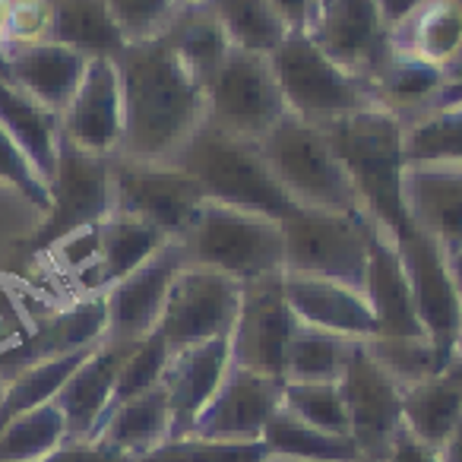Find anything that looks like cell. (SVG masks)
I'll return each instance as SVG.
<instances>
[{"label":"cell","mask_w":462,"mask_h":462,"mask_svg":"<svg viewBox=\"0 0 462 462\" xmlns=\"http://www.w3.org/2000/svg\"><path fill=\"white\" fill-rule=\"evenodd\" d=\"M266 462H298V459H282V456H270Z\"/></svg>","instance_id":"cell-55"},{"label":"cell","mask_w":462,"mask_h":462,"mask_svg":"<svg viewBox=\"0 0 462 462\" xmlns=\"http://www.w3.org/2000/svg\"><path fill=\"white\" fill-rule=\"evenodd\" d=\"M365 295L377 320V336H424L411 304L409 276L399 257L396 238L371 218V245H367Z\"/></svg>","instance_id":"cell-23"},{"label":"cell","mask_w":462,"mask_h":462,"mask_svg":"<svg viewBox=\"0 0 462 462\" xmlns=\"http://www.w3.org/2000/svg\"><path fill=\"white\" fill-rule=\"evenodd\" d=\"M285 35H310L323 14V0H270Z\"/></svg>","instance_id":"cell-46"},{"label":"cell","mask_w":462,"mask_h":462,"mask_svg":"<svg viewBox=\"0 0 462 462\" xmlns=\"http://www.w3.org/2000/svg\"><path fill=\"white\" fill-rule=\"evenodd\" d=\"M377 4V10H380V20H383V26L390 29H396L399 23H405L411 14H415L418 7H421L424 0H374Z\"/></svg>","instance_id":"cell-49"},{"label":"cell","mask_w":462,"mask_h":462,"mask_svg":"<svg viewBox=\"0 0 462 462\" xmlns=\"http://www.w3.org/2000/svg\"><path fill=\"white\" fill-rule=\"evenodd\" d=\"M260 152L282 193L301 209L365 212L352 178L317 124L285 115L260 140Z\"/></svg>","instance_id":"cell-5"},{"label":"cell","mask_w":462,"mask_h":462,"mask_svg":"<svg viewBox=\"0 0 462 462\" xmlns=\"http://www.w3.org/2000/svg\"><path fill=\"white\" fill-rule=\"evenodd\" d=\"M285 301L291 314L304 327L323 329V333L346 336V339L365 342L377 336V320L367 304V295L355 285L333 282V279L298 276V273H282Z\"/></svg>","instance_id":"cell-19"},{"label":"cell","mask_w":462,"mask_h":462,"mask_svg":"<svg viewBox=\"0 0 462 462\" xmlns=\"http://www.w3.org/2000/svg\"><path fill=\"white\" fill-rule=\"evenodd\" d=\"M238 308L241 282L187 263L168 289L159 333L171 352L209 339H225L238 320Z\"/></svg>","instance_id":"cell-12"},{"label":"cell","mask_w":462,"mask_h":462,"mask_svg":"<svg viewBox=\"0 0 462 462\" xmlns=\"http://www.w3.org/2000/svg\"><path fill=\"white\" fill-rule=\"evenodd\" d=\"M111 212L140 218L159 228L165 238L180 241L206 203V193L171 162H134L111 155Z\"/></svg>","instance_id":"cell-10"},{"label":"cell","mask_w":462,"mask_h":462,"mask_svg":"<svg viewBox=\"0 0 462 462\" xmlns=\"http://www.w3.org/2000/svg\"><path fill=\"white\" fill-rule=\"evenodd\" d=\"M0 187H7L16 197L26 199V203L39 212V218L45 216L48 206H51L48 184L39 178L32 162L26 159V152L16 146V140L4 127H0Z\"/></svg>","instance_id":"cell-44"},{"label":"cell","mask_w":462,"mask_h":462,"mask_svg":"<svg viewBox=\"0 0 462 462\" xmlns=\"http://www.w3.org/2000/svg\"><path fill=\"white\" fill-rule=\"evenodd\" d=\"M115 67L124 98L117 155L134 162H171L206 121V89L162 35L127 45L115 58Z\"/></svg>","instance_id":"cell-1"},{"label":"cell","mask_w":462,"mask_h":462,"mask_svg":"<svg viewBox=\"0 0 462 462\" xmlns=\"http://www.w3.org/2000/svg\"><path fill=\"white\" fill-rule=\"evenodd\" d=\"M383 462H443V459H440V449L418 440V437L402 424V430L396 434V440H393V447Z\"/></svg>","instance_id":"cell-47"},{"label":"cell","mask_w":462,"mask_h":462,"mask_svg":"<svg viewBox=\"0 0 462 462\" xmlns=\"http://www.w3.org/2000/svg\"><path fill=\"white\" fill-rule=\"evenodd\" d=\"M168 241L171 238H165L152 225L111 212L96 225V266L89 276V295H105L115 282L140 270Z\"/></svg>","instance_id":"cell-25"},{"label":"cell","mask_w":462,"mask_h":462,"mask_svg":"<svg viewBox=\"0 0 462 462\" xmlns=\"http://www.w3.org/2000/svg\"><path fill=\"white\" fill-rule=\"evenodd\" d=\"M409 276L411 304L424 336L437 346L447 361H456V339H459V289H456L449 251L434 241L418 225H405L393 235Z\"/></svg>","instance_id":"cell-11"},{"label":"cell","mask_w":462,"mask_h":462,"mask_svg":"<svg viewBox=\"0 0 462 462\" xmlns=\"http://www.w3.org/2000/svg\"><path fill=\"white\" fill-rule=\"evenodd\" d=\"M365 348L402 386V393L437 377L453 365L437 352V346L428 336H371V339H365Z\"/></svg>","instance_id":"cell-39"},{"label":"cell","mask_w":462,"mask_h":462,"mask_svg":"<svg viewBox=\"0 0 462 462\" xmlns=\"http://www.w3.org/2000/svg\"><path fill=\"white\" fill-rule=\"evenodd\" d=\"M39 462H134V459L111 453V449L98 447V443H64V447L54 449L51 456H45Z\"/></svg>","instance_id":"cell-48"},{"label":"cell","mask_w":462,"mask_h":462,"mask_svg":"<svg viewBox=\"0 0 462 462\" xmlns=\"http://www.w3.org/2000/svg\"><path fill=\"white\" fill-rule=\"evenodd\" d=\"M270 64L289 115L317 127L377 105L374 86L329 60L310 35H285L282 45L270 54Z\"/></svg>","instance_id":"cell-6"},{"label":"cell","mask_w":462,"mask_h":462,"mask_svg":"<svg viewBox=\"0 0 462 462\" xmlns=\"http://www.w3.org/2000/svg\"><path fill=\"white\" fill-rule=\"evenodd\" d=\"M279 405H282V380L231 365L218 390L197 415L190 434L225 443H257Z\"/></svg>","instance_id":"cell-16"},{"label":"cell","mask_w":462,"mask_h":462,"mask_svg":"<svg viewBox=\"0 0 462 462\" xmlns=\"http://www.w3.org/2000/svg\"><path fill=\"white\" fill-rule=\"evenodd\" d=\"M462 415V361L456 358L447 371L424 383L402 393V424L424 440L428 447L440 449L453 424Z\"/></svg>","instance_id":"cell-29"},{"label":"cell","mask_w":462,"mask_h":462,"mask_svg":"<svg viewBox=\"0 0 462 462\" xmlns=\"http://www.w3.org/2000/svg\"><path fill=\"white\" fill-rule=\"evenodd\" d=\"M190 266L222 273L247 285L254 279L282 273V222L260 212L235 209L206 199L180 238Z\"/></svg>","instance_id":"cell-4"},{"label":"cell","mask_w":462,"mask_h":462,"mask_svg":"<svg viewBox=\"0 0 462 462\" xmlns=\"http://www.w3.org/2000/svg\"><path fill=\"white\" fill-rule=\"evenodd\" d=\"M70 443L64 411L54 402L29 409L0 428V462H39Z\"/></svg>","instance_id":"cell-37"},{"label":"cell","mask_w":462,"mask_h":462,"mask_svg":"<svg viewBox=\"0 0 462 462\" xmlns=\"http://www.w3.org/2000/svg\"><path fill=\"white\" fill-rule=\"evenodd\" d=\"M134 346H121V342H98L77 371L67 377L64 390L58 393L54 405L64 411L67 430H70V443H92L96 430L102 428L105 415L115 399V383L121 374L124 358L130 355Z\"/></svg>","instance_id":"cell-20"},{"label":"cell","mask_w":462,"mask_h":462,"mask_svg":"<svg viewBox=\"0 0 462 462\" xmlns=\"http://www.w3.org/2000/svg\"><path fill=\"white\" fill-rule=\"evenodd\" d=\"M263 440L257 443H225V440H206V437L187 434L171 437L159 449L143 456L140 462H266Z\"/></svg>","instance_id":"cell-41"},{"label":"cell","mask_w":462,"mask_h":462,"mask_svg":"<svg viewBox=\"0 0 462 462\" xmlns=\"http://www.w3.org/2000/svg\"><path fill=\"white\" fill-rule=\"evenodd\" d=\"M282 405L295 411L301 421L314 424L336 437H348V415L342 402L339 380L336 383H282ZM352 440V437H348Z\"/></svg>","instance_id":"cell-40"},{"label":"cell","mask_w":462,"mask_h":462,"mask_svg":"<svg viewBox=\"0 0 462 462\" xmlns=\"http://www.w3.org/2000/svg\"><path fill=\"white\" fill-rule=\"evenodd\" d=\"M89 352L58 355V358H42V361H32V365L20 367V371L4 383V396H0V428H4L10 418L23 415V411L54 402L58 393L64 390L67 377L77 371L79 361Z\"/></svg>","instance_id":"cell-36"},{"label":"cell","mask_w":462,"mask_h":462,"mask_svg":"<svg viewBox=\"0 0 462 462\" xmlns=\"http://www.w3.org/2000/svg\"><path fill=\"white\" fill-rule=\"evenodd\" d=\"M295 329L298 317L285 301L282 273L241 285L238 320L228 333L231 365L285 383V355Z\"/></svg>","instance_id":"cell-13"},{"label":"cell","mask_w":462,"mask_h":462,"mask_svg":"<svg viewBox=\"0 0 462 462\" xmlns=\"http://www.w3.org/2000/svg\"><path fill=\"white\" fill-rule=\"evenodd\" d=\"M162 39L178 54L180 64L199 79L203 89L209 86V79L216 77L218 67H222L225 54L231 51L228 39H225L222 26H218L216 14L209 10L206 0L180 4L178 14L168 23V29L162 32Z\"/></svg>","instance_id":"cell-30"},{"label":"cell","mask_w":462,"mask_h":462,"mask_svg":"<svg viewBox=\"0 0 462 462\" xmlns=\"http://www.w3.org/2000/svg\"><path fill=\"white\" fill-rule=\"evenodd\" d=\"M7 20H10V0H0V42L7 32Z\"/></svg>","instance_id":"cell-53"},{"label":"cell","mask_w":462,"mask_h":462,"mask_svg":"<svg viewBox=\"0 0 462 462\" xmlns=\"http://www.w3.org/2000/svg\"><path fill=\"white\" fill-rule=\"evenodd\" d=\"M348 415V437L365 462H383L402 430V386L358 342L339 377Z\"/></svg>","instance_id":"cell-14"},{"label":"cell","mask_w":462,"mask_h":462,"mask_svg":"<svg viewBox=\"0 0 462 462\" xmlns=\"http://www.w3.org/2000/svg\"><path fill=\"white\" fill-rule=\"evenodd\" d=\"M165 440H171V405H168L162 383L143 393V396L115 405L102 421V428L96 430V437H92V443L117 456H127L134 462L159 449Z\"/></svg>","instance_id":"cell-26"},{"label":"cell","mask_w":462,"mask_h":462,"mask_svg":"<svg viewBox=\"0 0 462 462\" xmlns=\"http://www.w3.org/2000/svg\"><path fill=\"white\" fill-rule=\"evenodd\" d=\"M111 20L121 29L127 45L159 39L168 29L171 16L178 14V0H105Z\"/></svg>","instance_id":"cell-43"},{"label":"cell","mask_w":462,"mask_h":462,"mask_svg":"<svg viewBox=\"0 0 462 462\" xmlns=\"http://www.w3.org/2000/svg\"><path fill=\"white\" fill-rule=\"evenodd\" d=\"M39 42H51L48 0H10V20L0 48H26Z\"/></svg>","instance_id":"cell-45"},{"label":"cell","mask_w":462,"mask_h":462,"mask_svg":"<svg viewBox=\"0 0 462 462\" xmlns=\"http://www.w3.org/2000/svg\"><path fill=\"white\" fill-rule=\"evenodd\" d=\"M405 165H462V105L428 108L402 124Z\"/></svg>","instance_id":"cell-34"},{"label":"cell","mask_w":462,"mask_h":462,"mask_svg":"<svg viewBox=\"0 0 462 462\" xmlns=\"http://www.w3.org/2000/svg\"><path fill=\"white\" fill-rule=\"evenodd\" d=\"M396 51L415 54L440 67L443 77L462 54V0H424L421 7L390 32Z\"/></svg>","instance_id":"cell-27"},{"label":"cell","mask_w":462,"mask_h":462,"mask_svg":"<svg viewBox=\"0 0 462 462\" xmlns=\"http://www.w3.org/2000/svg\"><path fill=\"white\" fill-rule=\"evenodd\" d=\"M361 462H365V459H361Z\"/></svg>","instance_id":"cell-59"},{"label":"cell","mask_w":462,"mask_h":462,"mask_svg":"<svg viewBox=\"0 0 462 462\" xmlns=\"http://www.w3.org/2000/svg\"><path fill=\"white\" fill-rule=\"evenodd\" d=\"M187 266L180 241H168L159 254L146 260L140 270L124 276L105 291V310H108V342L136 346L159 329L162 310L168 301L174 276Z\"/></svg>","instance_id":"cell-15"},{"label":"cell","mask_w":462,"mask_h":462,"mask_svg":"<svg viewBox=\"0 0 462 462\" xmlns=\"http://www.w3.org/2000/svg\"><path fill=\"white\" fill-rule=\"evenodd\" d=\"M178 4H197V0H178Z\"/></svg>","instance_id":"cell-56"},{"label":"cell","mask_w":462,"mask_h":462,"mask_svg":"<svg viewBox=\"0 0 462 462\" xmlns=\"http://www.w3.org/2000/svg\"><path fill=\"white\" fill-rule=\"evenodd\" d=\"M310 42L339 67L367 83L390 58V29L380 20L374 0H327Z\"/></svg>","instance_id":"cell-18"},{"label":"cell","mask_w":462,"mask_h":462,"mask_svg":"<svg viewBox=\"0 0 462 462\" xmlns=\"http://www.w3.org/2000/svg\"><path fill=\"white\" fill-rule=\"evenodd\" d=\"M48 10H51V42L73 48L83 58L115 60L127 48L105 0H48Z\"/></svg>","instance_id":"cell-32"},{"label":"cell","mask_w":462,"mask_h":462,"mask_svg":"<svg viewBox=\"0 0 462 462\" xmlns=\"http://www.w3.org/2000/svg\"><path fill=\"white\" fill-rule=\"evenodd\" d=\"M371 216L301 209L282 218V273L346 282L365 291Z\"/></svg>","instance_id":"cell-7"},{"label":"cell","mask_w":462,"mask_h":462,"mask_svg":"<svg viewBox=\"0 0 462 462\" xmlns=\"http://www.w3.org/2000/svg\"><path fill=\"white\" fill-rule=\"evenodd\" d=\"M323 4H327V0H323Z\"/></svg>","instance_id":"cell-58"},{"label":"cell","mask_w":462,"mask_h":462,"mask_svg":"<svg viewBox=\"0 0 462 462\" xmlns=\"http://www.w3.org/2000/svg\"><path fill=\"white\" fill-rule=\"evenodd\" d=\"M216 14L231 48L270 58L285 42L282 23L273 14L270 0H206Z\"/></svg>","instance_id":"cell-38"},{"label":"cell","mask_w":462,"mask_h":462,"mask_svg":"<svg viewBox=\"0 0 462 462\" xmlns=\"http://www.w3.org/2000/svg\"><path fill=\"white\" fill-rule=\"evenodd\" d=\"M231 367L228 336L209 339L199 346H187L168 355L162 371V390L171 405V437H187L203 405L218 390L225 371Z\"/></svg>","instance_id":"cell-21"},{"label":"cell","mask_w":462,"mask_h":462,"mask_svg":"<svg viewBox=\"0 0 462 462\" xmlns=\"http://www.w3.org/2000/svg\"><path fill=\"white\" fill-rule=\"evenodd\" d=\"M440 459H443V462H462V415H459V421L453 424L449 437L443 440Z\"/></svg>","instance_id":"cell-51"},{"label":"cell","mask_w":462,"mask_h":462,"mask_svg":"<svg viewBox=\"0 0 462 462\" xmlns=\"http://www.w3.org/2000/svg\"><path fill=\"white\" fill-rule=\"evenodd\" d=\"M355 339L298 323L285 355V380L289 383H336L352 358Z\"/></svg>","instance_id":"cell-35"},{"label":"cell","mask_w":462,"mask_h":462,"mask_svg":"<svg viewBox=\"0 0 462 462\" xmlns=\"http://www.w3.org/2000/svg\"><path fill=\"white\" fill-rule=\"evenodd\" d=\"M285 115L289 108L270 58L231 48L206 86V124L260 143Z\"/></svg>","instance_id":"cell-9"},{"label":"cell","mask_w":462,"mask_h":462,"mask_svg":"<svg viewBox=\"0 0 462 462\" xmlns=\"http://www.w3.org/2000/svg\"><path fill=\"white\" fill-rule=\"evenodd\" d=\"M171 165L190 174L212 203L260 212V216H270L276 222H282L289 212L298 209L270 174L257 140L231 136L206 121L180 146Z\"/></svg>","instance_id":"cell-3"},{"label":"cell","mask_w":462,"mask_h":462,"mask_svg":"<svg viewBox=\"0 0 462 462\" xmlns=\"http://www.w3.org/2000/svg\"><path fill=\"white\" fill-rule=\"evenodd\" d=\"M51 206L39 218L29 238L23 241V251L32 257H45L54 245L77 235V231L98 225L111 216V159L89 155L77 149L70 140H58V162L48 180Z\"/></svg>","instance_id":"cell-8"},{"label":"cell","mask_w":462,"mask_h":462,"mask_svg":"<svg viewBox=\"0 0 462 462\" xmlns=\"http://www.w3.org/2000/svg\"><path fill=\"white\" fill-rule=\"evenodd\" d=\"M453 105H462V70L453 73V77L443 79L440 92L434 96L430 108H453Z\"/></svg>","instance_id":"cell-50"},{"label":"cell","mask_w":462,"mask_h":462,"mask_svg":"<svg viewBox=\"0 0 462 462\" xmlns=\"http://www.w3.org/2000/svg\"><path fill=\"white\" fill-rule=\"evenodd\" d=\"M168 355H171V348L165 346V339H162L159 329H155L152 336H146L143 342H136V346L130 348L127 358H124L121 374H117L111 409L121 405V402H127V399H134V396H143V393H149L152 386H159L162 371H165V365H168Z\"/></svg>","instance_id":"cell-42"},{"label":"cell","mask_w":462,"mask_h":462,"mask_svg":"<svg viewBox=\"0 0 462 462\" xmlns=\"http://www.w3.org/2000/svg\"><path fill=\"white\" fill-rule=\"evenodd\" d=\"M333 152L352 178L361 209L390 235L409 225L402 203V121L383 105L323 124Z\"/></svg>","instance_id":"cell-2"},{"label":"cell","mask_w":462,"mask_h":462,"mask_svg":"<svg viewBox=\"0 0 462 462\" xmlns=\"http://www.w3.org/2000/svg\"><path fill=\"white\" fill-rule=\"evenodd\" d=\"M108 333V310H105V295H79L64 304H54L35 320L32 336L23 346V352L14 361V377L20 367L32 365L42 358H58V355L89 352L98 342H105ZM7 377V380H10Z\"/></svg>","instance_id":"cell-24"},{"label":"cell","mask_w":462,"mask_h":462,"mask_svg":"<svg viewBox=\"0 0 462 462\" xmlns=\"http://www.w3.org/2000/svg\"><path fill=\"white\" fill-rule=\"evenodd\" d=\"M459 70H462V54H459V60H456V67H453V70L447 73V77H453V73H459Z\"/></svg>","instance_id":"cell-54"},{"label":"cell","mask_w":462,"mask_h":462,"mask_svg":"<svg viewBox=\"0 0 462 462\" xmlns=\"http://www.w3.org/2000/svg\"><path fill=\"white\" fill-rule=\"evenodd\" d=\"M0 396H4V380H0Z\"/></svg>","instance_id":"cell-57"},{"label":"cell","mask_w":462,"mask_h":462,"mask_svg":"<svg viewBox=\"0 0 462 462\" xmlns=\"http://www.w3.org/2000/svg\"><path fill=\"white\" fill-rule=\"evenodd\" d=\"M263 447L270 456L298 462H361L358 449L348 437H336L327 430H317L314 424L301 421L295 411L279 405L263 428Z\"/></svg>","instance_id":"cell-33"},{"label":"cell","mask_w":462,"mask_h":462,"mask_svg":"<svg viewBox=\"0 0 462 462\" xmlns=\"http://www.w3.org/2000/svg\"><path fill=\"white\" fill-rule=\"evenodd\" d=\"M60 136L89 155H117L124 136L121 77L111 58H92L83 83L60 115Z\"/></svg>","instance_id":"cell-17"},{"label":"cell","mask_w":462,"mask_h":462,"mask_svg":"<svg viewBox=\"0 0 462 462\" xmlns=\"http://www.w3.org/2000/svg\"><path fill=\"white\" fill-rule=\"evenodd\" d=\"M402 203L411 225L462 251V165H405Z\"/></svg>","instance_id":"cell-22"},{"label":"cell","mask_w":462,"mask_h":462,"mask_svg":"<svg viewBox=\"0 0 462 462\" xmlns=\"http://www.w3.org/2000/svg\"><path fill=\"white\" fill-rule=\"evenodd\" d=\"M449 263H453L456 289H459V339H456V358L462 361V251L449 254Z\"/></svg>","instance_id":"cell-52"},{"label":"cell","mask_w":462,"mask_h":462,"mask_svg":"<svg viewBox=\"0 0 462 462\" xmlns=\"http://www.w3.org/2000/svg\"><path fill=\"white\" fill-rule=\"evenodd\" d=\"M0 127L14 136L16 146L26 152V159L39 171V178L48 184L54 174V162H58L60 117L42 108L7 77H0Z\"/></svg>","instance_id":"cell-28"},{"label":"cell","mask_w":462,"mask_h":462,"mask_svg":"<svg viewBox=\"0 0 462 462\" xmlns=\"http://www.w3.org/2000/svg\"><path fill=\"white\" fill-rule=\"evenodd\" d=\"M443 79L447 77H443L440 67L393 48L390 58L383 60V67L374 73L371 86L374 96H377V105H383L386 111H393L405 124L430 108Z\"/></svg>","instance_id":"cell-31"}]
</instances>
